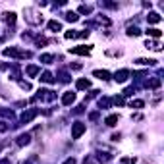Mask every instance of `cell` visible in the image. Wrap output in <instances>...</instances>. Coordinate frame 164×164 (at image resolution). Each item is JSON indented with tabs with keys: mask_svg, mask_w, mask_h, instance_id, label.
<instances>
[{
	"mask_svg": "<svg viewBox=\"0 0 164 164\" xmlns=\"http://www.w3.org/2000/svg\"><path fill=\"white\" fill-rule=\"evenodd\" d=\"M135 62H137L139 66H155V64H157V60H147V58H137Z\"/></svg>",
	"mask_w": 164,
	"mask_h": 164,
	"instance_id": "15",
	"label": "cell"
},
{
	"mask_svg": "<svg viewBox=\"0 0 164 164\" xmlns=\"http://www.w3.org/2000/svg\"><path fill=\"white\" fill-rule=\"evenodd\" d=\"M0 164H10V160H8V158H4V160H0Z\"/></svg>",
	"mask_w": 164,
	"mask_h": 164,
	"instance_id": "33",
	"label": "cell"
},
{
	"mask_svg": "<svg viewBox=\"0 0 164 164\" xmlns=\"http://www.w3.org/2000/svg\"><path fill=\"white\" fill-rule=\"evenodd\" d=\"M91 87V83H89V79H77V83H75V89H89Z\"/></svg>",
	"mask_w": 164,
	"mask_h": 164,
	"instance_id": "12",
	"label": "cell"
},
{
	"mask_svg": "<svg viewBox=\"0 0 164 164\" xmlns=\"http://www.w3.org/2000/svg\"><path fill=\"white\" fill-rule=\"evenodd\" d=\"M110 104H112L110 98H101V101H98V106H101V108H108Z\"/></svg>",
	"mask_w": 164,
	"mask_h": 164,
	"instance_id": "20",
	"label": "cell"
},
{
	"mask_svg": "<svg viewBox=\"0 0 164 164\" xmlns=\"http://www.w3.org/2000/svg\"><path fill=\"white\" fill-rule=\"evenodd\" d=\"M29 141H31V135H29V133H23V135H19V137H17L16 143H17V147H23V145L29 143Z\"/></svg>",
	"mask_w": 164,
	"mask_h": 164,
	"instance_id": "9",
	"label": "cell"
},
{
	"mask_svg": "<svg viewBox=\"0 0 164 164\" xmlns=\"http://www.w3.org/2000/svg\"><path fill=\"white\" fill-rule=\"evenodd\" d=\"M52 60H54V58L50 56V54H42V56H41V62H42V64H50Z\"/></svg>",
	"mask_w": 164,
	"mask_h": 164,
	"instance_id": "25",
	"label": "cell"
},
{
	"mask_svg": "<svg viewBox=\"0 0 164 164\" xmlns=\"http://www.w3.org/2000/svg\"><path fill=\"white\" fill-rule=\"evenodd\" d=\"M39 79H41L42 83H54V77H52V73H50V72H42Z\"/></svg>",
	"mask_w": 164,
	"mask_h": 164,
	"instance_id": "10",
	"label": "cell"
},
{
	"mask_svg": "<svg viewBox=\"0 0 164 164\" xmlns=\"http://www.w3.org/2000/svg\"><path fill=\"white\" fill-rule=\"evenodd\" d=\"M4 56H14V58H29L31 56V52L27 50H19V48H14V47H10V48H4Z\"/></svg>",
	"mask_w": 164,
	"mask_h": 164,
	"instance_id": "2",
	"label": "cell"
},
{
	"mask_svg": "<svg viewBox=\"0 0 164 164\" xmlns=\"http://www.w3.org/2000/svg\"><path fill=\"white\" fill-rule=\"evenodd\" d=\"M8 129H10V126H8V124L0 122V133H4V131H8Z\"/></svg>",
	"mask_w": 164,
	"mask_h": 164,
	"instance_id": "30",
	"label": "cell"
},
{
	"mask_svg": "<svg viewBox=\"0 0 164 164\" xmlns=\"http://www.w3.org/2000/svg\"><path fill=\"white\" fill-rule=\"evenodd\" d=\"M91 10H93L91 6H85V4L79 6V12H81V14H91Z\"/></svg>",
	"mask_w": 164,
	"mask_h": 164,
	"instance_id": "26",
	"label": "cell"
},
{
	"mask_svg": "<svg viewBox=\"0 0 164 164\" xmlns=\"http://www.w3.org/2000/svg\"><path fill=\"white\" fill-rule=\"evenodd\" d=\"M129 106H131V108H143V106H145V102H143V101H131V102H129Z\"/></svg>",
	"mask_w": 164,
	"mask_h": 164,
	"instance_id": "23",
	"label": "cell"
},
{
	"mask_svg": "<svg viewBox=\"0 0 164 164\" xmlns=\"http://www.w3.org/2000/svg\"><path fill=\"white\" fill-rule=\"evenodd\" d=\"M162 17H160V14H157V12H151L149 14V23H158Z\"/></svg>",
	"mask_w": 164,
	"mask_h": 164,
	"instance_id": "16",
	"label": "cell"
},
{
	"mask_svg": "<svg viewBox=\"0 0 164 164\" xmlns=\"http://www.w3.org/2000/svg\"><path fill=\"white\" fill-rule=\"evenodd\" d=\"M147 33L151 37H155V39H160L162 37V31L160 29H157V27H151V29H147Z\"/></svg>",
	"mask_w": 164,
	"mask_h": 164,
	"instance_id": "14",
	"label": "cell"
},
{
	"mask_svg": "<svg viewBox=\"0 0 164 164\" xmlns=\"http://www.w3.org/2000/svg\"><path fill=\"white\" fill-rule=\"evenodd\" d=\"M48 29H50V31H60V29H62V23H60V21H56V19H52V21H48Z\"/></svg>",
	"mask_w": 164,
	"mask_h": 164,
	"instance_id": "13",
	"label": "cell"
},
{
	"mask_svg": "<svg viewBox=\"0 0 164 164\" xmlns=\"http://www.w3.org/2000/svg\"><path fill=\"white\" fill-rule=\"evenodd\" d=\"M139 33H141L139 27H129V29H127V35H129V37H137Z\"/></svg>",
	"mask_w": 164,
	"mask_h": 164,
	"instance_id": "22",
	"label": "cell"
},
{
	"mask_svg": "<svg viewBox=\"0 0 164 164\" xmlns=\"http://www.w3.org/2000/svg\"><path fill=\"white\" fill-rule=\"evenodd\" d=\"M83 133H85V124L75 122V124H73V127H72V137H73V139H79Z\"/></svg>",
	"mask_w": 164,
	"mask_h": 164,
	"instance_id": "3",
	"label": "cell"
},
{
	"mask_svg": "<svg viewBox=\"0 0 164 164\" xmlns=\"http://www.w3.org/2000/svg\"><path fill=\"white\" fill-rule=\"evenodd\" d=\"M0 116H6V118L12 120V118H14V112H12V110H0Z\"/></svg>",
	"mask_w": 164,
	"mask_h": 164,
	"instance_id": "28",
	"label": "cell"
},
{
	"mask_svg": "<svg viewBox=\"0 0 164 164\" xmlns=\"http://www.w3.org/2000/svg\"><path fill=\"white\" fill-rule=\"evenodd\" d=\"M66 19H68V21H77L79 16L75 14V12H68V14H66Z\"/></svg>",
	"mask_w": 164,
	"mask_h": 164,
	"instance_id": "21",
	"label": "cell"
},
{
	"mask_svg": "<svg viewBox=\"0 0 164 164\" xmlns=\"http://www.w3.org/2000/svg\"><path fill=\"white\" fill-rule=\"evenodd\" d=\"M93 75H95V77H98V79H108V77H110V73H108L106 70H95Z\"/></svg>",
	"mask_w": 164,
	"mask_h": 164,
	"instance_id": "11",
	"label": "cell"
},
{
	"mask_svg": "<svg viewBox=\"0 0 164 164\" xmlns=\"http://www.w3.org/2000/svg\"><path fill=\"white\" fill-rule=\"evenodd\" d=\"M37 98H41V101H52V98H54V93L48 91V89H41L39 95L35 97V101H37Z\"/></svg>",
	"mask_w": 164,
	"mask_h": 164,
	"instance_id": "5",
	"label": "cell"
},
{
	"mask_svg": "<svg viewBox=\"0 0 164 164\" xmlns=\"http://www.w3.org/2000/svg\"><path fill=\"white\" fill-rule=\"evenodd\" d=\"M83 164H101V162H98V158H97V157H87Z\"/></svg>",
	"mask_w": 164,
	"mask_h": 164,
	"instance_id": "24",
	"label": "cell"
},
{
	"mask_svg": "<svg viewBox=\"0 0 164 164\" xmlns=\"http://www.w3.org/2000/svg\"><path fill=\"white\" fill-rule=\"evenodd\" d=\"M37 114H39V110H37V108H31V110H27V112H23V114H21V122H23V124H29V122H31V120L35 118Z\"/></svg>",
	"mask_w": 164,
	"mask_h": 164,
	"instance_id": "4",
	"label": "cell"
},
{
	"mask_svg": "<svg viewBox=\"0 0 164 164\" xmlns=\"http://www.w3.org/2000/svg\"><path fill=\"white\" fill-rule=\"evenodd\" d=\"M112 102L118 104V106H122V104H124V97H114V98H112Z\"/></svg>",
	"mask_w": 164,
	"mask_h": 164,
	"instance_id": "29",
	"label": "cell"
},
{
	"mask_svg": "<svg viewBox=\"0 0 164 164\" xmlns=\"http://www.w3.org/2000/svg\"><path fill=\"white\" fill-rule=\"evenodd\" d=\"M4 16H6V23H8V25H14V23H16V14H14V12L4 14Z\"/></svg>",
	"mask_w": 164,
	"mask_h": 164,
	"instance_id": "18",
	"label": "cell"
},
{
	"mask_svg": "<svg viewBox=\"0 0 164 164\" xmlns=\"http://www.w3.org/2000/svg\"><path fill=\"white\" fill-rule=\"evenodd\" d=\"M25 21L31 25H39V23H42V16H39L33 8H27L25 10Z\"/></svg>",
	"mask_w": 164,
	"mask_h": 164,
	"instance_id": "1",
	"label": "cell"
},
{
	"mask_svg": "<svg viewBox=\"0 0 164 164\" xmlns=\"http://www.w3.org/2000/svg\"><path fill=\"white\" fill-rule=\"evenodd\" d=\"M89 118H91V120H97V118H98V112H93V114H91Z\"/></svg>",
	"mask_w": 164,
	"mask_h": 164,
	"instance_id": "32",
	"label": "cell"
},
{
	"mask_svg": "<svg viewBox=\"0 0 164 164\" xmlns=\"http://www.w3.org/2000/svg\"><path fill=\"white\" fill-rule=\"evenodd\" d=\"M89 50H91V47H73V48H70L72 54H81V56L89 54Z\"/></svg>",
	"mask_w": 164,
	"mask_h": 164,
	"instance_id": "8",
	"label": "cell"
},
{
	"mask_svg": "<svg viewBox=\"0 0 164 164\" xmlns=\"http://www.w3.org/2000/svg\"><path fill=\"white\" fill-rule=\"evenodd\" d=\"M64 164H75V158H68V160H66Z\"/></svg>",
	"mask_w": 164,
	"mask_h": 164,
	"instance_id": "31",
	"label": "cell"
},
{
	"mask_svg": "<svg viewBox=\"0 0 164 164\" xmlns=\"http://www.w3.org/2000/svg\"><path fill=\"white\" fill-rule=\"evenodd\" d=\"M118 114H112V116H108L106 120H104V122H106V126H116V122H118Z\"/></svg>",
	"mask_w": 164,
	"mask_h": 164,
	"instance_id": "17",
	"label": "cell"
},
{
	"mask_svg": "<svg viewBox=\"0 0 164 164\" xmlns=\"http://www.w3.org/2000/svg\"><path fill=\"white\" fill-rule=\"evenodd\" d=\"M19 87H21V89H25V91H31V83L29 81H19Z\"/></svg>",
	"mask_w": 164,
	"mask_h": 164,
	"instance_id": "27",
	"label": "cell"
},
{
	"mask_svg": "<svg viewBox=\"0 0 164 164\" xmlns=\"http://www.w3.org/2000/svg\"><path fill=\"white\" fill-rule=\"evenodd\" d=\"M27 75H31V77H33V75H37L39 73V68H37V66H27Z\"/></svg>",
	"mask_w": 164,
	"mask_h": 164,
	"instance_id": "19",
	"label": "cell"
},
{
	"mask_svg": "<svg viewBox=\"0 0 164 164\" xmlns=\"http://www.w3.org/2000/svg\"><path fill=\"white\" fill-rule=\"evenodd\" d=\"M73 101H75V93H72V91L64 93V97H62V104H64V106H70Z\"/></svg>",
	"mask_w": 164,
	"mask_h": 164,
	"instance_id": "7",
	"label": "cell"
},
{
	"mask_svg": "<svg viewBox=\"0 0 164 164\" xmlns=\"http://www.w3.org/2000/svg\"><path fill=\"white\" fill-rule=\"evenodd\" d=\"M127 77H129V70H120V72H116V73H114V79H116L118 83L127 81Z\"/></svg>",
	"mask_w": 164,
	"mask_h": 164,
	"instance_id": "6",
	"label": "cell"
}]
</instances>
